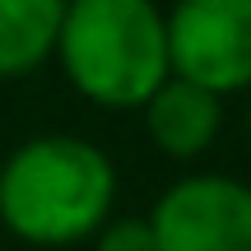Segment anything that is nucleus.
Segmentation results:
<instances>
[{
  "label": "nucleus",
  "instance_id": "obj_1",
  "mask_svg": "<svg viewBox=\"0 0 251 251\" xmlns=\"http://www.w3.org/2000/svg\"><path fill=\"white\" fill-rule=\"evenodd\" d=\"M117 168L84 135H33L0 163V224L33 247H70L112 219Z\"/></svg>",
  "mask_w": 251,
  "mask_h": 251
},
{
  "label": "nucleus",
  "instance_id": "obj_2",
  "mask_svg": "<svg viewBox=\"0 0 251 251\" xmlns=\"http://www.w3.org/2000/svg\"><path fill=\"white\" fill-rule=\"evenodd\" d=\"M56 56L89 102L144 107L172 75L168 14L149 0H75L65 5Z\"/></svg>",
  "mask_w": 251,
  "mask_h": 251
},
{
  "label": "nucleus",
  "instance_id": "obj_3",
  "mask_svg": "<svg viewBox=\"0 0 251 251\" xmlns=\"http://www.w3.org/2000/svg\"><path fill=\"white\" fill-rule=\"evenodd\" d=\"M168 61L214 98L251 89V0H181L168 14Z\"/></svg>",
  "mask_w": 251,
  "mask_h": 251
},
{
  "label": "nucleus",
  "instance_id": "obj_4",
  "mask_svg": "<svg viewBox=\"0 0 251 251\" xmlns=\"http://www.w3.org/2000/svg\"><path fill=\"white\" fill-rule=\"evenodd\" d=\"M158 251H251V186L228 172H191L149 209Z\"/></svg>",
  "mask_w": 251,
  "mask_h": 251
},
{
  "label": "nucleus",
  "instance_id": "obj_5",
  "mask_svg": "<svg viewBox=\"0 0 251 251\" xmlns=\"http://www.w3.org/2000/svg\"><path fill=\"white\" fill-rule=\"evenodd\" d=\"M140 112H144V130H149L153 149L168 153V158L205 153L219 140V126H224V98L177 79V75H168Z\"/></svg>",
  "mask_w": 251,
  "mask_h": 251
},
{
  "label": "nucleus",
  "instance_id": "obj_6",
  "mask_svg": "<svg viewBox=\"0 0 251 251\" xmlns=\"http://www.w3.org/2000/svg\"><path fill=\"white\" fill-rule=\"evenodd\" d=\"M61 19V0H0V79L28 75L56 56Z\"/></svg>",
  "mask_w": 251,
  "mask_h": 251
},
{
  "label": "nucleus",
  "instance_id": "obj_7",
  "mask_svg": "<svg viewBox=\"0 0 251 251\" xmlns=\"http://www.w3.org/2000/svg\"><path fill=\"white\" fill-rule=\"evenodd\" d=\"M93 251H158L149 214H112L93 233Z\"/></svg>",
  "mask_w": 251,
  "mask_h": 251
},
{
  "label": "nucleus",
  "instance_id": "obj_8",
  "mask_svg": "<svg viewBox=\"0 0 251 251\" xmlns=\"http://www.w3.org/2000/svg\"><path fill=\"white\" fill-rule=\"evenodd\" d=\"M247 130H251V102H247Z\"/></svg>",
  "mask_w": 251,
  "mask_h": 251
}]
</instances>
